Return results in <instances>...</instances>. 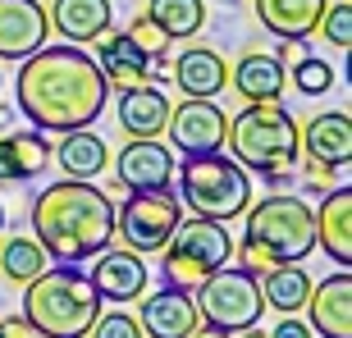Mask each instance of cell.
I'll list each match as a JSON object with an SVG mask.
<instances>
[{"label":"cell","mask_w":352,"mask_h":338,"mask_svg":"<svg viewBox=\"0 0 352 338\" xmlns=\"http://www.w3.org/2000/svg\"><path fill=\"white\" fill-rule=\"evenodd\" d=\"M91 338H142V325H138V315H124V311H101L91 320L87 329Z\"/></svg>","instance_id":"cell-32"},{"label":"cell","mask_w":352,"mask_h":338,"mask_svg":"<svg viewBox=\"0 0 352 338\" xmlns=\"http://www.w3.org/2000/svg\"><path fill=\"white\" fill-rule=\"evenodd\" d=\"M234 260V238H229V229H224L220 220H201V215H192V220L170 234V243L160 247V274H165V284L174 288H197L206 274H215L220 265H229Z\"/></svg>","instance_id":"cell-7"},{"label":"cell","mask_w":352,"mask_h":338,"mask_svg":"<svg viewBox=\"0 0 352 338\" xmlns=\"http://www.w3.org/2000/svg\"><path fill=\"white\" fill-rule=\"evenodd\" d=\"M229 82L238 87L243 101H279L284 87H288V74H284V65H279L274 55L252 51V55H243V60L229 69Z\"/></svg>","instance_id":"cell-24"},{"label":"cell","mask_w":352,"mask_h":338,"mask_svg":"<svg viewBox=\"0 0 352 338\" xmlns=\"http://www.w3.org/2000/svg\"><path fill=\"white\" fill-rule=\"evenodd\" d=\"M188 338H234V334H224V329H215V325H206V320H201V325H197Z\"/></svg>","instance_id":"cell-37"},{"label":"cell","mask_w":352,"mask_h":338,"mask_svg":"<svg viewBox=\"0 0 352 338\" xmlns=\"http://www.w3.org/2000/svg\"><path fill=\"white\" fill-rule=\"evenodd\" d=\"M46 265H51V256L41 251L37 238H5V243H0V274H5L10 284L37 279Z\"/></svg>","instance_id":"cell-28"},{"label":"cell","mask_w":352,"mask_h":338,"mask_svg":"<svg viewBox=\"0 0 352 338\" xmlns=\"http://www.w3.org/2000/svg\"><path fill=\"white\" fill-rule=\"evenodd\" d=\"M0 82H5V78H0Z\"/></svg>","instance_id":"cell-40"},{"label":"cell","mask_w":352,"mask_h":338,"mask_svg":"<svg viewBox=\"0 0 352 338\" xmlns=\"http://www.w3.org/2000/svg\"><path fill=\"white\" fill-rule=\"evenodd\" d=\"M55 146L46 133H0V183H32L46 174Z\"/></svg>","instance_id":"cell-19"},{"label":"cell","mask_w":352,"mask_h":338,"mask_svg":"<svg viewBox=\"0 0 352 338\" xmlns=\"http://www.w3.org/2000/svg\"><path fill=\"white\" fill-rule=\"evenodd\" d=\"M46 14H51V27L69 41V46L96 41L101 32H110V23H115V5H110V0H55Z\"/></svg>","instance_id":"cell-20"},{"label":"cell","mask_w":352,"mask_h":338,"mask_svg":"<svg viewBox=\"0 0 352 338\" xmlns=\"http://www.w3.org/2000/svg\"><path fill=\"white\" fill-rule=\"evenodd\" d=\"M329 0H256V19L279 41H307Z\"/></svg>","instance_id":"cell-22"},{"label":"cell","mask_w":352,"mask_h":338,"mask_svg":"<svg viewBox=\"0 0 352 338\" xmlns=\"http://www.w3.org/2000/svg\"><path fill=\"white\" fill-rule=\"evenodd\" d=\"M197 315L206 325L224 329V334H238V329L261 325L265 297H261V274L243 270V265H220L215 274H206L197 284Z\"/></svg>","instance_id":"cell-8"},{"label":"cell","mask_w":352,"mask_h":338,"mask_svg":"<svg viewBox=\"0 0 352 338\" xmlns=\"http://www.w3.org/2000/svg\"><path fill=\"white\" fill-rule=\"evenodd\" d=\"M302 156L329 165L334 174L352 165V119L343 110H325L302 128Z\"/></svg>","instance_id":"cell-17"},{"label":"cell","mask_w":352,"mask_h":338,"mask_svg":"<svg viewBox=\"0 0 352 338\" xmlns=\"http://www.w3.org/2000/svg\"><path fill=\"white\" fill-rule=\"evenodd\" d=\"M129 37L138 41L146 55H151V65H165V55H170V37H165V32L146 19V14H138V19L129 23Z\"/></svg>","instance_id":"cell-31"},{"label":"cell","mask_w":352,"mask_h":338,"mask_svg":"<svg viewBox=\"0 0 352 338\" xmlns=\"http://www.w3.org/2000/svg\"><path fill=\"white\" fill-rule=\"evenodd\" d=\"M165 128H170L174 151H183V156H201V151H220L224 146L229 119H224V110L210 101V96H183L179 110L170 105Z\"/></svg>","instance_id":"cell-10"},{"label":"cell","mask_w":352,"mask_h":338,"mask_svg":"<svg viewBox=\"0 0 352 338\" xmlns=\"http://www.w3.org/2000/svg\"><path fill=\"white\" fill-rule=\"evenodd\" d=\"M32 238L55 265L91 260L115 238V201L87 179H60L32 201Z\"/></svg>","instance_id":"cell-2"},{"label":"cell","mask_w":352,"mask_h":338,"mask_svg":"<svg viewBox=\"0 0 352 338\" xmlns=\"http://www.w3.org/2000/svg\"><path fill=\"white\" fill-rule=\"evenodd\" d=\"M302 179L311 183V188H325L329 192V188H334V169L320 165V160H307V165H302Z\"/></svg>","instance_id":"cell-33"},{"label":"cell","mask_w":352,"mask_h":338,"mask_svg":"<svg viewBox=\"0 0 352 338\" xmlns=\"http://www.w3.org/2000/svg\"><path fill=\"white\" fill-rule=\"evenodd\" d=\"M37 338H41V334H37Z\"/></svg>","instance_id":"cell-41"},{"label":"cell","mask_w":352,"mask_h":338,"mask_svg":"<svg viewBox=\"0 0 352 338\" xmlns=\"http://www.w3.org/2000/svg\"><path fill=\"white\" fill-rule=\"evenodd\" d=\"M302 55H311V51H307V41H284V46H279V55H274V60H279V65H298Z\"/></svg>","instance_id":"cell-36"},{"label":"cell","mask_w":352,"mask_h":338,"mask_svg":"<svg viewBox=\"0 0 352 338\" xmlns=\"http://www.w3.org/2000/svg\"><path fill=\"white\" fill-rule=\"evenodd\" d=\"M101 315V297L78 265H46L23 284V320L41 338H87Z\"/></svg>","instance_id":"cell-4"},{"label":"cell","mask_w":352,"mask_h":338,"mask_svg":"<svg viewBox=\"0 0 352 338\" xmlns=\"http://www.w3.org/2000/svg\"><path fill=\"white\" fill-rule=\"evenodd\" d=\"M261 297L279 315H298L307 306V297H311V279H307L302 265H270L265 284H261Z\"/></svg>","instance_id":"cell-26"},{"label":"cell","mask_w":352,"mask_h":338,"mask_svg":"<svg viewBox=\"0 0 352 338\" xmlns=\"http://www.w3.org/2000/svg\"><path fill=\"white\" fill-rule=\"evenodd\" d=\"M293 82H298L302 96H325L334 87V65L316 60V55H302L298 65H293Z\"/></svg>","instance_id":"cell-29"},{"label":"cell","mask_w":352,"mask_h":338,"mask_svg":"<svg viewBox=\"0 0 352 338\" xmlns=\"http://www.w3.org/2000/svg\"><path fill=\"white\" fill-rule=\"evenodd\" d=\"M243 215H248V229H243V243L234 247L243 270L261 274L270 265H302L316 251V215L302 196L270 192Z\"/></svg>","instance_id":"cell-3"},{"label":"cell","mask_w":352,"mask_h":338,"mask_svg":"<svg viewBox=\"0 0 352 338\" xmlns=\"http://www.w3.org/2000/svg\"><path fill=\"white\" fill-rule=\"evenodd\" d=\"M179 201H188L192 215L201 220H238L252 206V179L248 169L238 165L234 156L220 151H201V156H183L179 165Z\"/></svg>","instance_id":"cell-6"},{"label":"cell","mask_w":352,"mask_h":338,"mask_svg":"<svg viewBox=\"0 0 352 338\" xmlns=\"http://www.w3.org/2000/svg\"><path fill=\"white\" fill-rule=\"evenodd\" d=\"M115 179L129 192H146V188H170L174 179V151L156 142V137H133L115 156Z\"/></svg>","instance_id":"cell-13"},{"label":"cell","mask_w":352,"mask_h":338,"mask_svg":"<svg viewBox=\"0 0 352 338\" xmlns=\"http://www.w3.org/2000/svg\"><path fill=\"white\" fill-rule=\"evenodd\" d=\"M238 334H243V338H270V334H261L256 325H252V329H238Z\"/></svg>","instance_id":"cell-38"},{"label":"cell","mask_w":352,"mask_h":338,"mask_svg":"<svg viewBox=\"0 0 352 338\" xmlns=\"http://www.w3.org/2000/svg\"><path fill=\"white\" fill-rule=\"evenodd\" d=\"M87 284L96 288L101 302H133L146 293V260L129 247H101L96 251V265H91Z\"/></svg>","instance_id":"cell-12"},{"label":"cell","mask_w":352,"mask_h":338,"mask_svg":"<svg viewBox=\"0 0 352 338\" xmlns=\"http://www.w3.org/2000/svg\"><path fill=\"white\" fill-rule=\"evenodd\" d=\"M146 19L170 41H188L206 23V5L201 0H146Z\"/></svg>","instance_id":"cell-27"},{"label":"cell","mask_w":352,"mask_h":338,"mask_svg":"<svg viewBox=\"0 0 352 338\" xmlns=\"http://www.w3.org/2000/svg\"><path fill=\"white\" fill-rule=\"evenodd\" d=\"M0 338H37V329L28 325L23 315H5L0 320Z\"/></svg>","instance_id":"cell-35"},{"label":"cell","mask_w":352,"mask_h":338,"mask_svg":"<svg viewBox=\"0 0 352 338\" xmlns=\"http://www.w3.org/2000/svg\"><path fill=\"white\" fill-rule=\"evenodd\" d=\"M270 338H316V334H311V325H302L298 315H284V320L270 329Z\"/></svg>","instance_id":"cell-34"},{"label":"cell","mask_w":352,"mask_h":338,"mask_svg":"<svg viewBox=\"0 0 352 338\" xmlns=\"http://www.w3.org/2000/svg\"><path fill=\"white\" fill-rule=\"evenodd\" d=\"M307 311L316 338H352V274L334 270L329 279H320L307 297Z\"/></svg>","instance_id":"cell-15"},{"label":"cell","mask_w":352,"mask_h":338,"mask_svg":"<svg viewBox=\"0 0 352 338\" xmlns=\"http://www.w3.org/2000/svg\"><path fill=\"white\" fill-rule=\"evenodd\" d=\"M105 96H110V82H105L101 65L82 46H69V41L32 51L14 78L19 115L37 133L87 128L105 110Z\"/></svg>","instance_id":"cell-1"},{"label":"cell","mask_w":352,"mask_h":338,"mask_svg":"<svg viewBox=\"0 0 352 338\" xmlns=\"http://www.w3.org/2000/svg\"><path fill=\"white\" fill-rule=\"evenodd\" d=\"M138 325H142L151 338H188L197 325H201V315H197V302L188 297V288L165 284V288H156L151 297H142Z\"/></svg>","instance_id":"cell-14"},{"label":"cell","mask_w":352,"mask_h":338,"mask_svg":"<svg viewBox=\"0 0 352 338\" xmlns=\"http://www.w3.org/2000/svg\"><path fill=\"white\" fill-rule=\"evenodd\" d=\"M51 41V14L41 0H0V60H28Z\"/></svg>","instance_id":"cell-11"},{"label":"cell","mask_w":352,"mask_h":338,"mask_svg":"<svg viewBox=\"0 0 352 338\" xmlns=\"http://www.w3.org/2000/svg\"><path fill=\"white\" fill-rule=\"evenodd\" d=\"M115 115H119V128L129 133V137H160L165 133V119H170V96L156 82L124 87Z\"/></svg>","instance_id":"cell-21"},{"label":"cell","mask_w":352,"mask_h":338,"mask_svg":"<svg viewBox=\"0 0 352 338\" xmlns=\"http://www.w3.org/2000/svg\"><path fill=\"white\" fill-rule=\"evenodd\" d=\"M183 220V201L170 188H146V192H129V201L115 210V234L124 238V247L138 256H151L170 243V234Z\"/></svg>","instance_id":"cell-9"},{"label":"cell","mask_w":352,"mask_h":338,"mask_svg":"<svg viewBox=\"0 0 352 338\" xmlns=\"http://www.w3.org/2000/svg\"><path fill=\"white\" fill-rule=\"evenodd\" d=\"M229 151L243 169L252 174H274V169H293L302 156V128L279 101H248L229 119Z\"/></svg>","instance_id":"cell-5"},{"label":"cell","mask_w":352,"mask_h":338,"mask_svg":"<svg viewBox=\"0 0 352 338\" xmlns=\"http://www.w3.org/2000/svg\"><path fill=\"white\" fill-rule=\"evenodd\" d=\"M320 37L329 41V46H339V51H348L352 46V5L348 0H339V5H325V14H320Z\"/></svg>","instance_id":"cell-30"},{"label":"cell","mask_w":352,"mask_h":338,"mask_svg":"<svg viewBox=\"0 0 352 338\" xmlns=\"http://www.w3.org/2000/svg\"><path fill=\"white\" fill-rule=\"evenodd\" d=\"M51 160L65 165L69 179H96V174L110 165V151H105V142L91 128H74V133H65V142L55 146Z\"/></svg>","instance_id":"cell-25"},{"label":"cell","mask_w":352,"mask_h":338,"mask_svg":"<svg viewBox=\"0 0 352 338\" xmlns=\"http://www.w3.org/2000/svg\"><path fill=\"white\" fill-rule=\"evenodd\" d=\"M174 82H179L183 96H220L224 82H229V65L210 46H188L174 60Z\"/></svg>","instance_id":"cell-23"},{"label":"cell","mask_w":352,"mask_h":338,"mask_svg":"<svg viewBox=\"0 0 352 338\" xmlns=\"http://www.w3.org/2000/svg\"><path fill=\"white\" fill-rule=\"evenodd\" d=\"M96 65H101L105 82H115V87H142V82L156 78L151 55L129 32H101L96 37Z\"/></svg>","instance_id":"cell-16"},{"label":"cell","mask_w":352,"mask_h":338,"mask_svg":"<svg viewBox=\"0 0 352 338\" xmlns=\"http://www.w3.org/2000/svg\"><path fill=\"white\" fill-rule=\"evenodd\" d=\"M316 215V247H325V256L348 270L352 265V192L348 188H329Z\"/></svg>","instance_id":"cell-18"},{"label":"cell","mask_w":352,"mask_h":338,"mask_svg":"<svg viewBox=\"0 0 352 338\" xmlns=\"http://www.w3.org/2000/svg\"><path fill=\"white\" fill-rule=\"evenodd\" d=\"M0 229H5V210H0Z\"/></svg>","instance_id":"cell-39"}]
</instances>
